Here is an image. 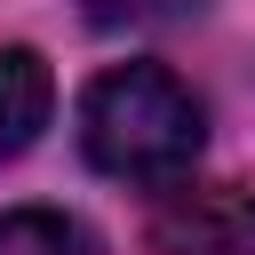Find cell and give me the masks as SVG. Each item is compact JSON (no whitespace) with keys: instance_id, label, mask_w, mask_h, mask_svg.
Wrapping results in <instances>:
<instances>
[{"instance_id":"5","label":"cell","mask_w":255,"mask_h":255,"mask_svg":"<svg viewBox=\"0 0 255 255\" xmlns=\"http://www.w3.org/2000/svg\"><path fill=\"white\" fill-rule=\"evenodd\" d=\"M80 8H88V24H104V32H143V24L191 16L199 0H80Z\"/></svg>"},{"instance_id":"1","label":"cell","mask_w":255,"mask_h":255,"mask_svg":"<svg viewBox=\"0 0 255 255\" xmlns=\"http://www.w3.org/2000/svg\"><path fill=\"white\" fill-rule=\"evenodd\" d=\"M199 143H207V112L159 64H120L80 96V151L112 183H183Z\"/></svg>"},{"instance_id":"4","label":"cell","mask_w":255,"mask_h":255,"mask_svg":"<svg viewBox=\"0 0 255 255\" xmlns=\"http://www.w3.org/2000/svg\"><path fill=\"white\" fill-rule=\"evenodd\" d=\"M0 255H88V239L56 207H8L0 215Z\"/></svg>"},{"instance_id":"2","label":"cell","mask_w":255,"mask_h":255,"mask_svg":"<svg viewBox=\"0 0 255 255\" xmlns=\"http://www.w3.org/2000/svg\"><path fill=\"white\" fill-rule=\"evenodd\" d=\"M151 255H255L247 183H183L151 207Z\"/></svg>"},{"instance_id":"3","label":"cell","mask_w":255,"mask_h":255,"mask_svg":"<svg viewBox=\"0 0 255 255\" xmlns=\"http://www.w3.org/2000/svg\"><path fill=\"white\" fill-rule=\"evenodd\" d=\"M48 112H56V80H48V64H40L32 48H0V159L32 151L40 128H48Z\"/></svg>"}]
</instances>
